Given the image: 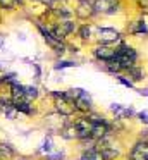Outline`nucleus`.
<instances>
[{
	"label": "nucleus",
	"mask_w": 148,
	"mask_h": 160,
	"mask_svg": "<svg viewBox=\"0 0 148 160\" xmlns=\"http://www.w3.org/2000/svg\"><path fill=\"white\" fill-rule=\"evenodd\" d=\"M115 59H117V62L120 64L122 71H127V69H131V67L134 66V62H136V59H138V53H136V50L131 48V47L120 45L119 48H117Z\"/></svg>",
	"instance_id": "1"
},
{
	"label": "nucleus",
	"mask_w": 148,
	"mask_h": 160,
	"mask_svg": "<svg viewBox=\"0 0 148 160\" xmlns=\"http://www.w3.org/2000/svg\"><path fill=\"white\" fill-rule=\"evenodd\" d=\"M93 9H95V14L112 16L119 11V0H95Z\"/></svg>",
	"instance_id": "2"
},
{
	"label": "nucleus",
	"mask_w": 148,
	"mask_h": 160,
	"mask_svg": "<svg viewBox=\"0 0 148 160\" xmlns=\"http://www.w3.org/2000/svg\"><path fill=\"white\" fill-rule=\"evenodd\" d=\"M54 98H55V105H57V110L60 112L62 115H71L72 112L76 110V105L72 100H69L67 95L64 93H54Z\"/></svg>",
	"instance_id": "3"
},
{
	"label": "nucleus",
	"mask_w": 148,
	"mask_h": 160,
	"mask_svg": "<svg viewBox=\"0 0 148 160\" xmlns=\"http://www.w3.org/2000/svg\"><path fill=\"white\" fill-rule=\"evenodd\" d=\"M38 29H40V33H41V36H43V40L52 47V48L55 50V52L62 53V52L65 50V47H64V43H62V40H59L57 36H55L54 33L50 31V29H47L45 26H41V24H38Z\"/></svg>",
	"instance_id": "4"
},
{
	"label": "nucleus",
	"mask_w": 148,
	"mask_h": 160,
	"mask_svg": "<svg viewBox=\"0 0 148 160\" xmlns=\"http://www.w3.org/2000/svg\"><path fill=\"white\" fill-rule=\"evenodd\" d=\"M93 53H95V57L98 60H102V62H109V60H112V59H115V55H117V48H114V47H110V45H98L95 50H93Z\"/></svg>",
	"instance_id": "5"
},
{
	"label": "nucleus",
	"mask_w": 148,
	"mask_h": 160,
	"mask_svg": "<svg viewBox=\"0 0 148 160\" xmlns=\"http://www.w3.org/2000/svg\"><path fill=\"white\" fill-rule=\"evenodd\" d=\"M98 38L102 43L109 45V43H114L120 38V33L114 28H98Z\"/></svg>",
	"instance_id": "6"
},
{
	"label": "nucleus",
	"mask_w": 148,
	"mask_h": 160,
	"mask_svg": "<svg viewBox=\"0 0 148 160\" xmlns=\"http://www.w3.org/2000/svg\"><path fill=\"white\" fill-rule=\"evenodd\" d=\"M131 160H148V141H140L131 152Z\"/></svg>",
	"instance_id": "7"
},
{
	"label": "nucleus",
	"mask_w": 148,
	"mask_h": 160,
	"mask_svg": "<svg viewBox=\"0 0 148 160\" xmlns=\"http://www.w3.org/2000/svg\"><path fill=\"white\" fill-rule=\"evenodd\" d=\"M74 105H76V110H81V112H88L91 110V98L86 91H83L78 98L74 100Z\"/></svg>",
	"instance_id": "8"
},
{
	"label": "nucleus",
	"mask_w": 148,
	"mask_h": 160,
	"mask_svg": "<svg viewBox=\"0 0 148 160\" xmlns=\"http://www.w3.org/2000/svg\"><path fill=\"white\" fill-rule=\"evenodd\" d=\"M78 16L83 19H88L95 14V9H93V4L88 2V0H79V5H78Z\"/></svg>",
	"instance_id": "9"
},
{
	"label": "nucleus",
	"mask_w": 148,
	"mask_h": 160,
	"mask_svg": "<svg viewBox=\"0 0 148 160\" xmlns=\"http://www.w3.org/2000/svg\"><path fill=\"white\" fill-rule=\"evenodd\" d=\"M110 110L115 114L117 119H126V117H131V115L134 114V110L131 107H122V105H119V103H112L110 105Z\"/></svg>",
	"instance_id": "10"
},
{
	"label": "nucleus",
	"mask_w": 148,
	"mask_h": 160,
	"mask_svg": "<svg viewBox=\"0 0 148 160\" xmlns=\"http://www.w3.org/2000/svg\"><path fill=\"white\" fill-rule=\"evenodd\" d=\"M81 160H105V158L96 148H91V150H84V153L81 155Z\"/></svg>",
	"instance_id": "11"
},
{
	"label": "nucleus",
	"mask_w": 148,
	"mask_h": 160,
	"mask_svg": "<svg viewBox=\"0 0 148 160\" xmlns=\"http://www.w3.org/2000/svg\"><path fill=\"white\" fill-rule=\"evenodd\" d=\"M62 136H64V138H67V139H76V138H79V132H78L76 124L65 126V128L62 129Z\"/></svg>",
	"instance_id": "12"
},
{
	"label": "nucleus",
	"mask_w": 148,
	"mask_h": 160,
	"mask_svg": "<svg viewBox=\"0 0 148 160\" xmlns=\"http://www.w3.org/2000/svg\"><path fill=\"white\" fill-rule=\"evenodd\" d=\"M12 105L16 107L17 112H23V114L29 115L31 114V107H29V102H12Z\"/></svg>",
	"instance_id": "13"
},
{
	"label": "nucleus",
	"mask_w": 148,
	"mask_h": 160,
	"mask_svg": "<svg viewBox=\"0 0 148 160\" xmlns=\"http://www.w3.org/2000/svg\"><path fill=\"white\" fill-rule=\"evenodd\" d=\"M129 33H148V28L145 22L141 21H134L133 24L129 26Z\"/></svg>",
	"instance_id": "14"
},
{
	"label": "nucleus",
	"mask_w": 148,
	"mask_h": 160,
	"mask_svg": "<svg viewBox=\"0 0 148 160\" xmlns=\"http://www.w3.org/2000/svg\"><path fill=\"white\" fill-rule=\"evenodd\" d=\"M127 74H129L131 81H140L141 78H143V72H141V69H140V67H136V66H133L131 69H127Z\"/></svg>",
	"instance_id": "15"
},
{
	"label": "nucleus",
	"mask_w": 148,
	"mask_h": 160,
	"mask_svg": "<svg viewBox=\"0 0 148 160\" xmlns=\"http://www.w3.org/2000/svg\"><path fill=\"white\" fill-rule=\"evenodd\" d=\"M40 152L41 153H47V155H52V153H54V143H52V138L45 139L43 145H41V148H40Z\"/></svg>",
	"instance_id": "16"
},
{
	"label": "nucleus",
	"mask_w": 148,
	"mask_h": 160,
	"mask_svg": "<svg viewBox=\"0 0 148 160\" xmlns=\"http://www.w3.org/2000/svg\"><path fill=\"white\" fill-rule=\"evenodd\" d=\"M38 97V90L34 86H24V98H26L28 102L33 100V98Z\"/></svg>",
	"instance_id": "17"
},
{
	"label": "nucleus",
	"mask_w": 148,
	"mask_h": 160,
	"mask_svg": "<svg viewBox=\"0 0 148 160\" xmlns=\"http://www.w3.org/2000/svg\"><path fill=\"white\" fill-rule=\"evenodd\" d=\"M19 2H21V0H0V7H2V9H9V11H10V9H14Z\"/></svg>",
	"instance_id": "18"
},
{
	"label": "nucleus",
	"mask_w": 148,
	"mask_h": 160,
	"mask_svg": "<svg viewBox=\"0 0 148 160\" xmlns=\"http://www.w3.org/2000/svg\"><path fill=\"white\" fill-rule=\"evenodd\" d=\"M76 64L72 62V60H59L57 64H55V69H65V67H74Z\"/></svg>",
	"instance_id": "19"
},
{
	"label": "nucleus",
	"mask_w": 148,
	"mask_h": 160,
	"mask_svg": "<svg viewBox=\"0 0 148 160\" xmlns=\"http://www.w3.org/2000/svg\"><path fill=\"white\" fill-rule=\"evenodd\" d=\"M89 35H91V28H89L88 24L81 26V29H79V36H81L83 40H88V38H89Z\"/></svg>",
	"instance_id": "20"
},
{
	"label": "nucleus",
	"mask_w": 148,
	"mask_h": 160,
	"mask_svg": "<svg viewBox=\"0 0 148 160\" xmlns=\"http://www.w3.org/2000/svg\"><path fill=\"white\" fill-rule=\"evenodd\" d=\"M117 79H119V83H120V84H124V86H127V88H134L133 81H131V79H126V78L120 76V74H117Z\"/></svg>",
	"instance_id": "21"
},
{
	"label": "nucleus",
	"mask_w": 148,
	"mask_h": 160,
	"mask_svg": "<svg viewBox=\"0 0 148 160\" xmlns=\"http://www.w3.org/2000/svg\"><path fill=\"white\" fill-rule=\"evenodd\" d=\"M140 119H141V122H145V124H148V112H146V110L140 112Z\"/></svg>",
	"instance_id": "22"
},
{
	"label": "nucleus",
	"mask_w": 148,
	"mask_h": 160,
	"mask_svg": "<svg viewBox=\"0 0 148 160\" xmlns=\"http://www.w3.org/2000/svg\"><path fill=\"white\" fill-rule=\"evenodd\" d=\"M140 95H145V97H148V90H140Z\"/></svg>",
	"instance_id": "23"
},
{
	"label": "nucleus",
	"mask_w": 148,
	"mask_h": 160,
	"mask_svg": "<svg viewBox=\"0 0 148 160\" xmlns=\"http://www.w3.org/2000/svg\"><path fill=\"white\" fill-rule=\"evenodd\" d=\"M2 45H3V36L0 35V47H2Z\"/></svg>",
	"instance_id": "24"
}]
</instances>
